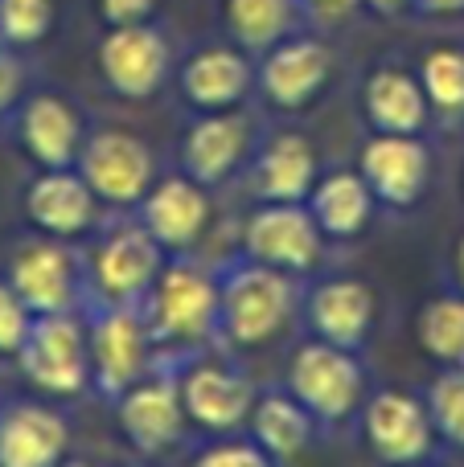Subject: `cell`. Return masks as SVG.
<instances>
[{"mask_svg": "<svg viewBox=\"0 0 464 467\" xmlns=\"http://www.w3.org/2000/svg\"><path fill=\"white\" fill-rule=\"evenodd\" d=\"M247 148H251V123L243 115L210 111L189 128L181 161H185V172L197 185H218L243 164Z\"/></svg>", "mask_w": 464, "mask_h": 467, "instance_id": "obj_14", "label": "cell"}, {"mask_svg": "<svg viewBox=\"0 0 464 467\" xmlns=\"http://www.w3.org/2000/svg\"><path fill=\"white\" fill-rule=\"evenodd\" d=\"M374 291L362 279H325L309 296V324L317 340L358 353L374 328Z\"/></svg>", "mask_w": 464, "mask_h": 467, "instance_id": "obj_11", "label": "cell"}, {"mask_svg": "<svg viewBox=\"0 0 464 467\" xmlns=\"http://www.w3.org/2000/svg\"><path fill=\"white\" fill-rule=\"evenodd\" d=\"M419 87H424L432 111L460 119L464 115V49L440 46L419 62Z\"/></svg>", "mask_w": 464, "mask_h": 467, "instance_id": "obj_29", "label": "cell"}, {"mask_svg": "<svg viewBox=\"0 0 464 467\" xmlns=\"http://www.w3.org/2000/svg\"><path fill=\"white\" fill-rule=\"evenodd\" d=\"M148 340H153V328L128 307H115L95 324V378L107 394H123L140 381Z\"/></svg>", "mask_w": 464, "mask_h": 467, "instance_id": "obj_13", "label": "cell"}, {"mask_svg": "<svg viewBox=\"0 0 464 467\" xmlns=\"http://www.w3.org/2000/svg\"><path fill=\"white\" fill-rule=\"evenodd\" d=\"M251 435L276 463H292L309 451L312 414L292 394H263L251 406Z\"/></svg>", "mask_w": 464, "mask_h": 467, "instance_id": "obj_25", "label": "cell"}, {"mask_svg": "<svg viewBox=\"0 0 464 467\" xmlns=\"http://www.w3.org/2000/svg\"><path fill=\"white\" fill-rule=\"evenodd\" d=\"M362 8H370L374 16H386V21H391V16H403V13H407L411 0H362Z\"/></svg>", "mask_w": 464, "mask_h": 467, "instance_id": "obj_38", "label": "cell"}, {"mask_svg": "<svg viewBox=\"0 0 464 467\" xmlns=\"http://www.w3.org/2000/svg\"><path fill=\"white\" fill-rule=\"evenodd\" d=\"M66 422L41 406H16L0 422V467H58Z\"/></svg>", "mask_w": 464, "mask_h": 467, "instance_id": "obj_22", "label": "cell"}, {"mask_svg": "<svg viewBox=\"0 0 464 467\" xmlns=\"http://www.w3.org/2000/svg\"><path fill=\"white\" fill-rule=\"evenodd\" d=\"M411 13H419V16H460L464 0H411Z\"/></svg>", "mask_w": 464, "mask_h": 467, "instance_id": "obj_37", "label": "cell"}, {"mask_svg": "<svg viewBox=\"0 0 464 467\" xmlns=\"http://www.w3.org/2000/svg\"><path fill=\"white\" fill-rule=\"evenodd\" d=\"M329 74H333V54H329L325 41L309 37V33H292L263 54L255 82H259L263 99L271 107L301 111L329 87Z\"/></svg>", "mask_w": 464, "mask_h": 467, "instance_id": "obj_4", "label": "cell"}, {"mask_svg": "<svg viewBox=\"0 0 464 467\" xmlns=\"http://www.w3.org/2000/svg\"><path fill=\"white\" fill-rule=\"evenodd\" d=\"M362 427H366L370 451L386 467H416L436 447V427L427 406L416 394H403V389H383V394L370 398Z\"/></svg>", "mask_w": 464, "mask_h": 467, "instance_id": "obj_6", "label": "cell"}, {"mask_svg": "<svg viewBox=\"0 0 464 467\" xmlns=\"http://www.w3.org/2000/svg\"><path fill=\"white\" fill-rule=\"evenodd\" d=\"M304 205H309L312 222H317V230L325 238L350 242L370 226L374 193L362 181V172H329V177H317V185L304 197Z\"/></svg>", "mask_w": 464, "mask_h": 467, "instance_id": "obj_21", "label": "cell"}, {"mask_svg": "<svg viewBox=\"0 0 464 467\" xmlns=\"http://www.w3.org/2000/svg\"><path fill=\"white\" fill-rule=\"evenodd\" d=\"M16 353H21L25 373L49 394H74L87 386V340L70 316L46 312V320L29 324Z\"/></svg>", "mask_w": 464, "mask_h": 467, "instance_id": "obj_9", "label": "cell"}, {"mask_svg": "<svg viewBox=\"0 0 464 467\" xmlns=\"http://www.w3.org/2000/svg\"><path fill=\"white\" fill-rule=\"evenodd\" d=\"M457 275H460V283H464V238H460V246H457Z\"/></svg>", "mask_w": 464, "mask_h": 467, "instance_id": "obj_39", "label": "cell"}, {"mask_svg": "<svg viewBox=\"0 0 464 467\" xmlns=\"http://www.w3.org/2000/svg\"><path fill=\"white\" fill-rule=\"evenodd\" d=\"M362 365L358 353L350 348H337L329 340H312L301 345L288 361V394L312 414V422H333L350 419L362 402Z\"/></svg>", "mask_w": 464, "mask_h": 467, "instance_id": "obj_2", "label": "cell"}, {"mask_svg": "<svg viewBox=\"0 0 464 467\" xmlns=\"http://www.w3.org/2000/svg\"><path fill=\"white\" fill-rule=\"evenodd\" d=\"M54 25L49 0H0V41L8 46H33Z\"/></svg>", "mask_w": 464, "mask_h": 467, "instance_id": "obj_31", "label": "cell"}, {"mask_svg": "<svg viewBox=\"0 0 464 467\" xmlns=\"http://www.w3.org/2000/svg\"><path fill=\"white\" fill-rule=\"evenodd\" d=\"M153 332L164 340H194L218 328V283L189 263H177L153 283Z\"/></svg>", "mask_w": 464, "mask_h": 467, "instance_id": "obj_5", "label": "cell"}, {"mask_svg": "<svg viewBox=\"0 0 464 467\" xmlns=\"http://www.w3.org/2000/svg\"><path fill=\"white\" fill-rule=\"evenodd\" d=\"M66 467H87V463H66Z\"/></svg>", "mask_w": 464, "mask_h": 467, "instance_id": "obj_40", "label": "cell"}, {"mask_svg": "<svg viewBox=\"0 0 464 467\" xmlns=\"http://www.w3.org/2000/svg\"><path fill=\"white\" fill-rule=\"evenodd\" d=\"M251 87H255V66L247 57V49H227V46L202 49L181 70V90L202 111H230L235 103H243Z\"/></svg>", "mask_w": 464, "mask_h": 467, "instance_id": "obj_16", "label": "cell"}, {"mask_svg": "<svg viewBox=\"0 0 464 467\" xmlns=\"http://www.w3.org/2000/svg\"><path fill=\"white\" fill-rule=\"evenodd\" d=\"M321 238L325 234L317 230L304 202H263L247 218V230H243L247 258L288 275H304L317 266Z\"/></svg>", "mask_w": 464, "mask_h": 467, "instance_id": "obj_3", "label": "cell"}, {"mask_svg": "<svg viewBox=\"0 0 464 467\" xmlns=\"http://www.w3.org/2000/svg\"><path fill=\"white\" fill-rule=\"evenodd\" d=\"M82 181L103 202H140L153 185V152L144 140L128 136V131H99L82 148Z\"/></svg>", "mask_w": 464, "mask_h": 467, "instance_id": "obj_10", "label": "cell"}, {"mask_svg": "<svg viewBox=\"0 0 464 467\" xmlns=\"http://www.w3.org/2000/svg\"><path fill=\"white\" fill-rule=\"evenodd\" d=\"M222 16L238 49L268 54L276 41L292 37L304 21L301 0H222Z\"/></svg>", "mask_w": 464, "mask_h": 467, "instance_id": "obj_24", "label": "cell"}, {"mask_svg": "<svg viewBox=\"0 0 464 467\" xmlns=\"http://www.w3.org/2000/svg\"><path fill=\"white\" fill-rule=\"evenodd\" d=\"M29 332V307L13 287L0 283V353H16Z\"/></svg>", "mask_w": 464, "mask_h": 467, "instance_id": "obj_32", "label": "cell"}, {"mask_svg": "<svg viewBox=\"0 0 464 467\" xmlns=\"http://www.w3.org/2000/svg\"><path fill=\"white\" fill-rule=\"evenodd\" d=\"M301 8H304V16H312V21L333 25V21H350V16L362 8V0H301Z\"/></svg>", "mask_w": 464, "mask_h": 467, "instance_id": "obj_35", "label": "cell"}, {"mask_svg": "<svg viewBox=\"0 0 464 467\" xmlns=\"http://www.w3.org/2000/svg\"><path fill=\"white\" fill-rule=\"evenodd\" d=\"M161 0H99V13H103L107 29L111 25H140L156 13Z\"/></svg>", "mask_w": 464, "mask_h": 467, "instance_id": "obj_34", "label": "cell"}, {"mask_svg": "<svg viewBox=\"0 0 464 467\" xmlns=\"http://www.w3.org/2000/svg\"><path fill=\"white\" fill-rule=\"evenodd\" d=\"M416 340L444 369L464 365V296L427 299L416 316Z\"/></svg>", "mask_w": 464, "mask_h": 467, "instance_id": "obj_28", "label": "cell"}, {"mask_svg": "<svg viewBox=\"0 0 464 467\" xmlns=\"http://www.w3.org/2000/svg\"><path fill=\"white\" fill-rule=\"evenodd\" d=\"M21 136H25V148H29L46 169H66V164L74 161V152H79V115H74V107L62 103V99L37 95L25 107Z\"/></svg>", "mask_w": 464, "mask_h": 467, "instance_id": "obj_26", "label": "cell"}, {"mask_svg": "<svg viewBox=\"0 0 464 467\" xmlns=\"http://www.w3.org/2000/svg\"><path fill=\"white\" fill-rule=\"evenodd\" d=\"M90 210H95V193L82 177L70 172H49L33 185L29 193V213L37 226H46L49 234H79L87 230Z\"/></svg>", "mask_w": 464, "mask_h": 467, "instance_id": "obj_27", "label": "cell"}, {"mask_svg": "<svg viewBox=\"0 0 464 467\" xmlns=\"http://www.w3.org/2000/svg\"><path fill=\"white\" fill-rule=\"evenodd\" d=\"M296 312V283L288 271L263 266L255 258L230 266V275L218 287V332L230 345H268L284 332V324Z\"/></svg>", "mask_w": 464, "mask_h": 467, "instance_id": "obj_1", "label": "cell"}, {"mask_svg": "<svg viewBox=\"0 0 464 467\" xmlns=\"http://www.w3.org/2000/svg\"><path fill=\"white\" fill-rule=\"evenodd\" d=\"M74 287V271L70 258L62 246H49V242H33L16 254L13 263V291L25 299V307L33 312H62L66 299Z\"/></svg>", "mask_w": 464, "mask_h": 467, "instance_id": "obj_23", "label": "cell"}, {"mask_svg": "<svg viewBox=\"0 0 464 467\" xmlns=\"http://www.w3.org/2000/svg\"><path fill=\"white\" fill-rule=\"evenodd\" d=\"M317 185V152L301 131H279L255 161V193L259 202H304Z\"/></svg>", "mask_w": 464, "mask_h": 467, "instance_id": "obj_20", "label": "cell"}, {"mask_svg": "<svg viewBox=\"0 0 464 467\" xmlns=\"http://www.w3.org/2000/svg\"><path fill=\"white\" fill-rule=\"evenodd\" d=\"M362 111H366V123L374 131L419 136L427 128L432 103H427L424 87H419V74H407L399 66H383L362 87Z\"/></svg>", "mask_w": 464, "mask_h": 467, "instance_id": "obj_15", "label": "cell"}, {"mask_svg": "<svg viewBox=\"0 0 464 467\" xmlns=\"http://www.w3.org/2000/svg\"><path fill=\"white\" fill-rule=\"evenodd\" d=\"M99 70L107 87L123 99H148L169 78V41L148 21L111 25L99 46Z\"/></svg>", "mask_w": 464, "mask_h": 467, "instance_id": "obj_8", "label": "cell"}, {"mask_svg": "<svg viewBox=\"0 0 464 467\" xmlns=\"http://www.w3.org/2000/svg\"><path fill=\"white\" fill-rule=\"evenodd\" d=\"M194 467H279L259 443H218L197 455Z\"/></svg>", "mask_w": 464, "mask_h": 467, "instance_id": "obj_33", "label": "cell"}, {"mask_svg": "<svg viewBox=\"0 0 464 467\" xmlns=\"http://www.w3.org/2000/svg\"><path fill=\"white\" fill-rule=\"evenodd\" d=\"M358 172L370 185L374 202L391 205V210H411L424 197L427 177H432V152L419 136H391V131H374L362 144Z\"/></svg>", "mask_w": 464, "mask_h": 467, "instance_id": "obj_7", "label": "cell"}, {"mask_svg": "<svg viewBox=\"0 0 464 467\" xmlns=\"http://www.w3.org/2000/svg\"><path fill=\"white\" fill-rule=\"evenodd\" d=\"M181 422H185V406L173 381H136L123 389L120 427L140 451H164L181 435Z\"/></svg>", "mask_w": 464, "mask_h": 467, "instance_id": "obj_19", "label": "cell"}, {"mask_svg": "<svg viewBox=\"0 0 464 467\" xmlns=\"http://www.w3.org/2000/svg\"><path fill=\"white\" fill-rule=\"evenodd\" d=\"M416 467H419V463H416Z\"/></svg>", "mask_w": 464, "mask_h": 467, "instance_id": "obj_41", "label": "cell"}, {"mask_svg": "<svg viewBox=\"0 0 464 467\" xmlns=\"http://www.w3.org/2000/svg\"><path fill=\"white\" fill-rule=\"evenodd\" d=\"M99 287L111 299H136L161 275V242L153 238L144 226H128L99 246L95 258Z\"/></svg>", "mask_w": 464, "mask_h": 467, "instance_id": "obj_18", "label": "cell"}, {"mask_svg": "<svg viewBox=\"0 0 464 467\" xmlns=\"http://www.w3.org/2000/svg\"><path fill=\"white\" fill-rule=\"evenodd\" d=\"M206 218H210V202L194 177H169L144 197V230L169 250L194 246L206 230Z\"/></svg>", "mask_w": 464, "mask_h": 467, "instance_id": "obj_17", "label": "cell"}, {"mask_svg": "<svg viewBox=\"0 0 464 467\" xmlns=\"http://www.w3.org/2000/svg\"><path fill=\"white\" fill-rule=\"evenodd\" d=\"M181 406L185 414L206 431H235L251 419L255 389L247 378L218 365H197L181 378Z\"/></svg>", "mask_w": 464, "mask_h": 467, "instance_id": "obj_12", "label": "cell"}, {"mask_svg": "<svg viewBox=\"0 0 464 467\" xmlns=\"http://www.w3.org/2000/svg\"><path fill=\"white\" fill-rule=\"evenodd\" d=\"M424 406L432 414L436 439H444L448 447H464V365H448L427 386Z\"/></svg>", "mask_w": 464, "mask_h": 467, "instance_id": "obj_30", "label": "cell"}, {"mask_svg": "<svg viewBox=\"0 0 464 467\" xmlns=\"http://www.w3.org/2000/svg\"><path fill=\"white\" fill-rule=\"evenodd\" d=\"M16 87H21V62H16L13 54H5V49H0V111L13 103Z\"/></svg>", "mask_w": 464, "mask_h": 467, "instance_id": "obj_36", "label": "cell"}]
</instances>
